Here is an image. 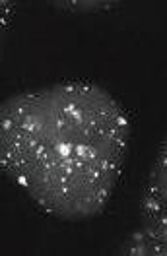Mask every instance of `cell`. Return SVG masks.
I'll return each mask as SVG.
<instances>
[{"instance_id":"cell-1","label":"cell","mask_w":167,"mask_h":256,"mask_svg":"<svg viewBox=\"0 0 167 256\" xmlns=\"http://www.w3.org/2000/svg\"><path fill=\"white\" fill-rule=\"evenodd\" d=\"M120 101L90 82L24 90L0 105V165L43 214L60 222L101 216L130 148Z\"/></svg>"},{"instance_id":"cell-2","label":"cell","mask_w":167,"mask_h":256,"mask_svg":"<svg viewBox=\"0 0 167 256\" xmlns=\"http://www.w3.org/2000/svg\"><path fill=\"white\" fill-rule=\"evenodd\" d=\"M140 224L167 227V136L158 148L140 194Z\"/></svg>"},{"instance_id":"cell-3","label":"cell","mask_w":167,"mask_h":256,"mask_svg":"<svg viewBox=\"0 0 167 256\" xmlns=\"http://www.w3.org/2000/svg\"><path fill=\"white\" fill-rule=\"evenodd\" d=\"M118 254L124 256H167V227L140 224L120 242Z\"/></svg>"},{"instance_id":"cell-4","label":"cell","mask_w":167,"mask_h":256,"mask_svg":"<svg viewBox=\"0 0 167 256\" xmlns=\"http://www.w3.org/2000/svg\"><path fill=\"white\" fill-rule=\"evenodd\" d=\"M45 2L70 14H98L117 8L124 0H45Z\"/></svg>"},{"instance_id":"cell-5","label":"cell","mask_w":167,"mask_h":256,"mask_svg":"<svg viewBox=\"0 0 167 256\" xmlns=\"http://www.w3.org/2000/svg\"><path fill=\"white\" fill-rule=\"evenodd\" d=\"M16 2L18 0H0V8H2V28H4V30L8 28V16H10V12L14 10Z\"/></svg>"}]
</instances>
